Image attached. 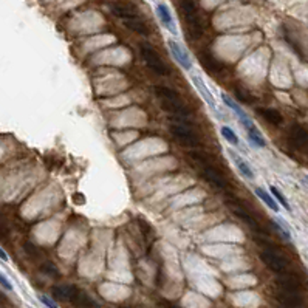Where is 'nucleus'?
Instances as JSON below:
<instances>
[{
	"mask_svg": "<svg viewBox=\"0 0 308 308\" xmlns=\"http://www.w3.org/2000/svg\"><path fill=\"white\" fill-rule=\"evenodd\" d=\"M119 308H130V307H119Z\"/></svg>",
	"mask_w": 308,
	"mask_h": 308,
	"instance_id": "2f4dec72",
	"label": "nucleus"
},
{
	"mask_svg": "<svg viewBox=\"0 0 308 308\" xmlns=\"http://www.w3.org/2000/svg\"><path fill=\"white\" fill-rule=\"evenodd\" d=\"M161 305H163L164 308H178L177 305H174V304H170V302H167V301L161 302Z\"/></svg>",
	"mask_w": 308,
	"mask_h": 308,
	"instance_id": "c756f323",
	"label": "nucleus"
},
{
	"mask_svg": "<svg viewBox=\"0 0 308 308\" xmlns=\"http://www.w3.org/2000/svg\"><path fill=\"white\" fill-rule=\"evenodd\" d=\"M276 299L277 302L282 305V307H287V308H302V298L298 294V293H293V291H277L276 293Z\"/></svg>",
	"mask_w": 308,
	"mask_h": 308,
	"instance_id": "9d476101",
	"label": "nucleus"
},
{
	"mask_svg": "<svg viewBox=\"0 0 308 308\" xmlns=\"http://www.w3.org/2000/svg\"><path fill=\"white\" fill-rule=\"evenodd\" d=\"M70 287L72 285H64V287H54L53 288V296L61 301H68L70 298Z\"/></svg>",
	"mask_w": 308,
	"mask_h": 308,
	"instance_id": "5701e85b",
	"label": "nucleus"
},
{
	"mask_svg": "<svg viewBox=\"0 0 308 308\" xmlns=\"http://www.w3.org/2000/svg\"><path fill=\"white\" fill-rule=\"evenodd\" d=\"M192 82L195 84V87L198 88V92L203 95V98L208 101V104H209L212 109H215V101H214V98H212L211 92L208 90V87L204 85V82H203V81H200V77H198V76H192Z\"/></svg>",
	"mask_w": 308,
	"mask_h": 308,
	"instance_id": "6ab92c4d",
	"label": "nucleus"
},
{
	"mask_svg": "<svg viewBox=\"0 0 308 308\" xmlns=\"http://www.w3.org/2000/svg\"><path fill=\"white\" fill-rule=\"evenodd\" d=\"M180 6H181V11H183L185 19L188 22L191 34L193 38H200L203 34V22L198 14L195 2H193V0H180Z\"/></svg>",
	"mask_w": 308,
	"mask_h": 308,
	"instance_id": "f257e3e1",
	"label": "nucleus"
},
{
	"mask_svg": "<svg viewBox=\"0 0 308 308\" xmlns=\"http://www.w3.org/2000/svg\"><path fill=\"white\" fill-rule=\"evenodd\" d=\"M280 308H287V307H280Z\"/></svg>",
	"mask_w": 308,
	"mask_h": 308,
	"instance_id": "473e14b6",
	"label": "nucleus"
},
{
	"mask_svg": "<svg viewBox=\"0 0 308 308\" xmlns=\"http://www.w3.org/2000/svg\"><path fill=\"white\" fill-rule=\"evenodd\" d=\"M124 25L127 27L129 30H132L133 33L140 34V36H149L151 30L147 28V25L144 22H141L140 19H133V20H124Z\"/></svg>",
	"mask_w": 308,
	"mask_h": 308,
	"instance_id": "a211bd4d",
	"label": "nucleus"
},
{
	"mask_svg": "<svg viewBox=\"0 0 308 308\" xmlns=\"http://www.w3.org/2000/svg\"><path fill=\"white\" fill-rule=\"evenodd\" d=\"M42 271L45 272V274L51 276V277H58V276H59L58 268H56V267L51 264V262H45V264L42 265Z\"/></svg>",
	"mask_w": 308,
	"mask_h": 308,
	"instance_id": "a878e982",
	"label": "nucleus"
},
{
	"mask_svg": "<svg viewBox=\"0 0 308 308\" xmlns=\"http://www.w3.org/2000/svg\"><path fill=\"white\" fill-rule=\"evenodd\" d=\"M272 226H274V230H277L285 238H287V240H290V238H291V234H290V231H287V230H285V228L283 226H280L279 225V222L277 220H274V222H272Z\"/></svg>",
	"mask_w": 308,
	"mask_h": 308,
	"instance_id": "bb28decb",
	"label": "nucleus"
},
{
	"mask_svg": "<svg viewBox=\"0 0 308 308\" xmlns=\"http://www.w3.org/2000/svg\"><path fill=\"white\" fill-rule=\"evenodd\" d=\"M68 302H72L73 305L79 307V308H96L98 304L90 298V296L82 291L77 287H70V298H68Z\"/></svg>",
	"mask_w": 308,
	"mask_h": 308,
	"instance_id": "0eeeda50",
	"label": "nucleus"
},
{
	"mask_svg": "<svg viewBox=\"0 0 308 308\" xmlns=\"http://www.w3.org/2000/svg\"><path fill=\"white\" fill-rule=\"evenodd\" d=\"M161 109L167 113H170L172 116H180V118H189L191 110L188 106H185L181 99L177 101H161Z\"/></svg>",
	"mask_w": 308,
	"mask_h": 308,
	"instance_id": "1a4fd4ad",
	"label": "nucleus"
},
{
	"mask_svg": "<svg viewBox=\"0 0 308 308\" xmlns=\"http://www.w3.org/2000/svg\"><path fill=\"white\" fill-rule=\"evenodd\" d=\"M39 299H40V302H42L43 305H47L48 308H58V305H56L50 298H47V296H40Z\"/></svg>",
	"mask_w": 308,
	"mask_h": 308,
	"instance_id": "c85d7f7f",
	"label": "nucleus"
},
{
	"mask_svg": "<svg viewBox=\"0 0 308 308\" xmlns=\"http://www.w3.org/2000/svg\"><path fill=\"white\" fill-rule=\"evenodd\" d=\"M248 132V140H249V144H253L254 147H265L267 143L264 140V136H262L256 129H251V130H246Z\"/></svg>",
	"mask_w": 308,
	"mask_h": 308,
	"instance_id": "412c9836",
	"label": "nucleus"
},
{
	"mask_svg": "<svg viewBox=\"0 0 308 308\" xmlns=\"http://www.w3.org/2000/svg\"><path fill=\"white\" fill-rule=\"evenodd\" d=\"M167 45H169V50L170 53H172L174 56V59L185 68V70H191L192 68V61L189 58V54L186 53V50L181 47V45L177 42V40H172V39H169L167 40Z\"/></svg>",
	"mask_w": 308,
	"mask_h": 308,
	"instance_id": "6e6552de",
	"label": "nucleus"
},
{
	"mask_svg": "<svg viewBox=\"0 0 308 308\" xmlns=\"http://www.w3.org/2000/svg\"><path fill=\"white\" fill-rule=\"evenodd\" d=\"M291 138L296 141V143H299V144H304L307 143L308 140V132L302 127H294L293 132H291Z\"/></svg>",
	"mask_w": 308,
	"mask_h": 308,
	"instance_id": "b1692460",
	"label": "nucleus"
},
{
	"mask_svg": "<svg viewBox=\"0 0 308 308\" xmlns=\"http://www.w3.org/2000/svg\"><path fill=\"white\" fill-rule=\"evenodd\" d=\"M271 189V193H272V197H274V200L277 201V203H280L282 206L287 209V211H291V208H290V204H288V201H287V198H285L282 193H280V191L276 188V186H271L270 188Z\"/></svg>",
	"mask_w": 308,
	"mask_h": 308,
	"instance_id": "393cba45",
	"label": "nucleus"
},
{
	"mask_svg": "<svg viewBox=\"0 0 308 308\" xmlns=\"http://www.w3.org/2000/svg\"><path fill=\"white\" fill-rule=\"evenodd\" d=\"M228 204H230V208L232 209L234 215L238 217V219H240L243 223H246V225L251 228V230H254V231H262V228H260L259 222L254 219V215L251 214V212L248 211V208H245L240 201H238V200H230V201H228Z\"/></svg>",
	"mask_w": 308,
	"mask_h": 308,
	"instance_id": "39448f33",
	"label": "nucleus"
},
{
	"mask_svg": "<svg viewBox=\"0 0 308 308\" xmlns=\"http://www.w3.org/2000/svg\"><path fill=\"white\" fill-rule=\"evenodd\" d=\"M230 155H231V158L234 159V163H235V166H237V169H238V172H240L245 178H248V180H254V170L251 169V166L245 161V159L240 156V155H237L234 151H230Z\"/></svg>",
	"mask_w": 308,
	"mask_h": 308,
	"instance_id": "2eb2a0df",
	"label": "nucleus"
},
{
	"mask_svg": "<svg viewBox=\"0 0 308 308\" xmlns=\"http://www.w3.org/2000/svg\"><path fill=\"white\" fill-rule=\"evenodd\" d=\"M141 56H143L146 65L149 67L154 73H156L159 76H167L170 73L167 64L161 59V56H159L152 47H149V45H146V43L141 45Z\"/></svg>",
	"mask_w": 308,
	"mask_h": 308,
	"instance_id": "f03ea898",
	"label": "nucleus"
},
{
	"mask_svg": "<svg viewBox=\"0 0 308 308\" xmlns=\"http://www.w3.org/2000/svg\"><path fill=\"white\" fill-rule=\"evenodd\" d=\"M110 11L113 16H116L122 20H133V19H138V13H136V9L132 8V6H127V5H121V3H113L110 5Z\"/></svg>",
	"mask_w": 308,
	"mask_h": 308,
	"instance_id": "ddd939ff",
	"label": "nucleus"
},
{
	"mask_svg": "<svg viewBox=\"0 0 308 308\" xmlns=\"http://www.w3.org/2000/svg\"><path fill=\"white\" fill-rule=\"evenodd\" d=\"M222 99H223V102L225 104L230 107L231 110H234L235 113H237V118L240 119V122L245 125V129L246 130H251V129H254V124H253V121H251L249 118H248V115L245 113V110L240 107V106H237L235 102L230 98V96H226L225 93H222Z\"/></svg>",
	"mask_w": 308,
	"mask_h": 308,
	"instance_id": "9b49d317",
	"label": "nucleus"
},
{
	"mask_svg": "<svg viewBox=\"0 0 308 308\" xmlns=\"http://www.w3.org/2000/svg\"><path fill=\"white\" fill-rule=\"evenodd\" d=\"M259 257L272 272H276V274H283V272L287 271V262H285V259L277 253V251L262 249L259 253Z\"/></svg>",
	"mask_w": 308,
	"mask_h": 308,
	"instance_id": "20e7f679",
	"label": "nucleus"
},
{
	"mask_svg": "<svg viewBox=\"0 0 308 308\" xmlns=\"http://www.w3.org/2000/svg\"><path fill=\"white\" fill-rule=\"evenodd\" d=\"M0 259H2V260H8V256H6V253H5V251L2 249V248H0Z\"/></svg>",
	"mask_w": 308,
	"mask_h": 308,
	"instance_id": "7c9ffc66",
	"label": "nucleus"
},
{
	"mask_svg": "<svg viewBox=\"0 0 308 308\" xmlns=\"http://www.w3.org/2000/svg\"><path fill=\"white\" fill-rule=\"evenodd\" d=\"M154 92L161 101H177V99H180L178 92H175V90H172L170 87H166V85H155Z\"/></svg>",
	"mask_w": 308,
	"mask_h": 308,
	"instance_id": "dca6fc26",
	"label": "nucleus"
},
{
	"mask_svg": "<svg viewBox=\"0 0 308 308\" xmlns=\"http://www.w3.org/2000/svg\"><path fill=\"white\" fill-rule=\"evenodd\" d=\"M201 177L215 189H226L228 188V181H226L225 175L214 164L203 166L201 167Z\"/></svg>",
	"mask_w": 308,
	"mask_h": 308,
	"instance_id": "423d86ee",
	"label": "nucleus"
},
{
	"mask_svg": "<svg viewBox=\"0 0 308 308\" xmlns=\"http://www.w3.org/2000/svg\"><path fill=\"white\" fill-rule=\"evenodd\" d=\"M277 285L282 291H293V293H298L302 287V283L298 277L294 276H290V274H283L277 279Z\"/></svg>",
	"mask_w": 308,
	"mask_h": 308,
	"instance_id": "4468645a",
	"label": "nucleus"
},
{
	"mask_svg": "<svg viewBox=\"0 0 308 308\" xmlns=\"http://www.w3.org/2000/svg\"><path fill=\"white\" fill-rule=\"evenodd\" d=\"M156 14H158V19L161 20V24L164 25V28H167L172 34H177L175 22H174L172 13H170V9L167 8V5H164V3H158V5H156Z\"/></svg>",
	"mask_w": 308,
	"mask_h": 308,
	"instance_id": "f8f14e48",
	"label": "nucleus"
},
{
	"mask_svg": "<svg viewBox=\"0 0 308 308\" xmlns=\"http://www.w3.org/2000/svg\"><path fill=\"white\" fill-rule=\"evenodd\" d=\"M220 132L223 135V138L228 143H230V144H232V146H238V144H240V140H238V136L235 135V132L231 127H228V125H223V127L220 129Z\"/></svg>",
	"mask_w": 308,
	"mask_h": 308,
	"instance_id": "4be33fe9",
	"label": "nucleus"
},
{
	"mask_svg": "<svg viewBox=\"0 0 308 308\" xmlns=\"http://www.w3.org/2000/svg\"><path fill=\"white\" fill-rule=\"evenodd\" d=\"M257 112L260 113V116L265 118L270 124L279 125L282 122V115H280L277 110H274V109H259Z\"/></svg>",
	"mask_w": 308,
	"mask_h": 308,
	"instance_id": "aec40b11",
	"label": "nucleus"
},
{
	"mask_svg": "<svg viewBox=\"0 0 308 308\" xmlns=\"http://www.w3.org/2000/svg\"><path fill=\"white\" fill-rule=\"evenodd\" d=\"M254 192H256V195H257L262 201H264L272 212H279V203L274 200V197L270 195V193H268L267 191H264L262 188H254Z\"/></svg>",
	"mask_w": 308,
	"mask_h": 308,
	"instance_id": "f3484780",
	"label": "nucleus"
},
{
	"mask_svg": "<svg viewBox=\"0 0 308 308\" xmlns=\"http://www.w3.org/2000/svg\"><path fill=\"white\" fill-rule=\"evenodd\" d=\"M169 132L175 138V141H178L181 146H185V147H197V146H200L198 135L192 130V127H188V125H185V124L172 122V124H170V127H169Z\"/></svg>",
	"mask_w": 308,
	"mask_h": 308,
	"instance_id": "7ed1b4c3",
	"label": "nucleus"
},
{
	"mask_svg": "<svg viewBox=\"0 0 308 308\" xmlns=\"http://www.w3.org/2000/svg\"><path fill=\"white\" fill-rule=\"evenodd\" d=\"M0 285H2V287L5 288V290H8V291H11L13 290V285L9 283V280L2 274V272H0Z\"/></svg>",
	"mask_w": 308,
	"mask_h": 308,
	"instance_id": "cd10ccee",
	"label": "nucleus"
}]
</instances>
